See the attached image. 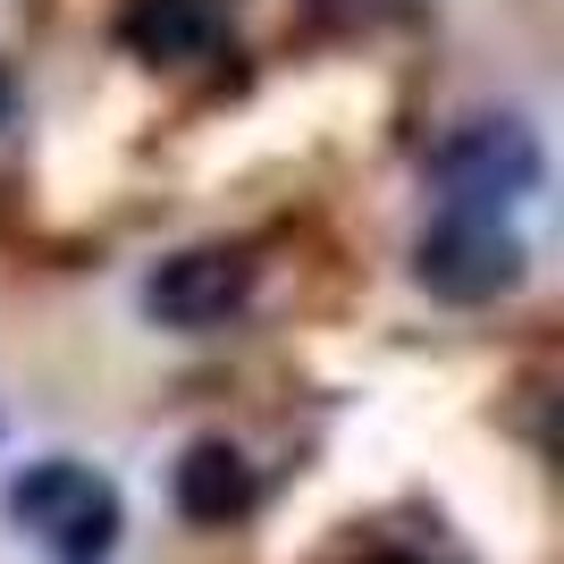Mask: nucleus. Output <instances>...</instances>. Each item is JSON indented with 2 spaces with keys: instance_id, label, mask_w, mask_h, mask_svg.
<instances>
[{
  "instance_id": "nucleus-1",
  "label": "nucleus",
  "mask_w": 564,
  "mask_h": 564,
  "mask_svg": "<svg viewBox=\"0 0 564 564\" xmlns=\"http://www.w3.org/2000/svg\"><path fill=\"white\" fill-rule=\"evenodd\" d=\"M430 186L447 212H506L540 186V135L522 118H464L430 152Z\"/></svg>"
},
{
  "instance_id": "nucleus-2",
  "label": "nucleus",
  "mask_w": 564,
  "mask_h": 564,
  "mask_svg": "<svg viewBox=\"0 0 564 564\" xmlns=\"http://www.w3.org/2000/svg\"><path fill=\"white\" fill-rule=\"evenodd\" d=\"M9 514H18L34 540H51L68 564H101L110 540H118V489L101 471L68 464V455L18 471V480H9Z\"/></svg>"
},
{
  "instance_id": "nucleus-3",
  "label": "nucleus",
  "mask_w": 564,
  "mask_h": 564,
  "mask_svg": "<svg viewBox=\"0 0 564 564\" xmlns=\"http://www.w3.org/2000/svg\"><path fill=\"white\" fill-rule=\"evenodd\" d=\"M413 279L438 304H489L522 279V236L497 212H438L413 245Z\"/></svg>"
},
{
  "instance_id": "nucleus-4",
  "label": "nucleus",
  "mask_w": 564,
  "mask_h": 564,
  "mask_svg": "<svg viewBox=\"0 0 564 564\" xmlns=\"http://www.w3.org/2000/svg\"><path fill=\"white\" fill-rule=\"evenodd\" d=\"M253 295V253L245 245H194V253H169L143 286V312L169 321V329H219L236 321Z\"/></svg>"
},
{
  "instance_id": "nucleus-5",
  "label": "nucleus",
  "mask_w": 564,
  "mask_h": 564,
  "mask_svg": "<svg viewBox=\"0 0 564 564\" xmlns=\"http://www.w3.org/2000/svg\"><path fill=\"white\" fill-rule=\"evenodd\" d=\"M118 34H127V51L152 59V68H186V59H212L219 51L228 0H127Z\"/></svg>"
},
{
  "instance_id": "nucleus-6",
  "label": "nucleus",
  "mask_w": 564,
  "mask_h": 564,
  "mask_svg": "<svg viewBox=\"0 0 564 564\" xmlns=\"http://www.w3.org/2000/svg\"><path fill=\"white\" fill-rule=\"evenodd\" d=\"M253 497H261V480H253V464H245L228 438H203V447L177 455V514L186 522L228 531V522L253 514Z\"/></svg>"
},
{
  "instance_id": "nucleus-7",
  "label": "nucleus",
  "mask_w": 564,
  "mask_h": 564,
  "mask_svg": "<svg viewBox=\"0 0 564 564\" xmlns=\"http://www.w3.org/2000/svg\"><path fill=\"white\" fill-rule=\"evenodd\" d=\"M9 110H18V85H9V68H0V127H9Z\"/></svg>"
},
{
  "instance_id": "nucleus-8",
  "label": "nucleus",
  "mask_w": 564,
  "mask_h": 564,
  "mask_svg": "<svg viewBox=\"0 0 564 564\" xmlns=\"http://www.w3.org/2000/svg\"><path fill=\"white\" fill-rule=\"evenodd\" d=\"M362 564H422V556H404V547H379V556H362Z\"/></svg>"
}]
</instances>
